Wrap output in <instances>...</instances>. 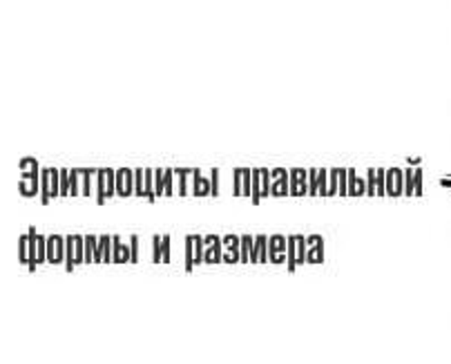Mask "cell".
<instances>
[{
    "label": "cell",
    "instance_id": "6da1fadb",
    "mask_svg": "<svg viewBox=\"0 0 451 364\" xmlns=\"http://www.w3.org/2000/svg\"><path fill=\"white\" fill-rule=\"evenodd\" d=\"M18 253H20V264H25L27 268L34 270L38 264H43V259H47V242L31 231L29 235L20 237Z\"/></svg>",
    "mask_w": 451,
    "mask_h": 364
},
{
    "label": "cell",
    "instance_id": "7a4b0ae2",
    "mask_svg": "<svg viewBox=\"0 0 451 364\" xmlns=\"http://www.w3.org/2000/svg\"><path fill=\"white\" fill-rule=\"evenodd\" d=\"M20 181H18V192L22 197H36L40 190V175L43 170L38 168L36 159H22L20 161Z\"/></svg>",
    "mask_w": 451,
    "mask_h": 364
},
{
    "label": "cell",
    "instance_id": "3957f363",
    "mask_svg": "<svg viewBox=\"0 0 451 364\" xmlns=\"http://www.w3.org/2000/svg\"><path fill=\"white\" fill-rule=\"evenodd\" d=\"M52 197H61V170L59 168H43L40 203H50Z\"/></svg>",
    "mask_w": 451,
    "mask_h": 364
},
{
    "label": "cell",
    "instance_id": "277c9868",
    "mask_svg": "<svg viewBox=\"0 0 451 364\" xmlns=\"http://www.w3.org/2000/svg\"><path fill=\"white\" fill-rule=\"evenodd\" d=\"M117 195V173L112 168L98 170L96 175V201L103 203L108 197Z\"/></svg>",
    "mask_w": 451,
    "mask_h": 364
},
{
    "label": "cell",
    "instance_id": "5b68a950",
    "mask_svg": "<svg viewBox=\"0 0 451 364\" xmlns=\"http://www.w3.org/2000/svg\"><path fill=\"white\" fill-rule=\"evenodd\" d=\"M137 175V184H134V197H145L154 201L156 199V190H154V170L148 168H141V170H134Z\"/></svg>",
    "mask_w": 451,
    "mask_h": 364
},
{
    "label": "cell",
    "instance_id": "8992f818",
    "mask_svg": "<svg viewBox=\"0 0 451 364\" xmlns=\"http://www.w3.org/2000/svg\"><path fill=\"white\" fill-rule=\"evenodd\" d=\"M270 190H273L270 170H266V168L253 170V203H259L264 197H270Z\"/></svg>",
    "mask_w": 451,
    "mask_h": 364
},
{
    "label": "cell",
    "instance_id": "52a82bcc",
    "mask_svg": "<svg viewBox=\"0 0 451 364\" xmlns=\"http://www.w3.org/2000/svg\"><path fill=\"white\" fill-rule=\"evenodd\" d=\"M85 248H83V237H76V235H70L65 240V266L67 268H74L76 264H81L85 261Z\"/></svg>",
    "mask_w": 451,
    "mask_h": 364
},
{
    "label": "cell",
    "instance_id": "ba28073f",
    "mask_svg": "<svg viewBox=\"0 0 451 364\" xmlns=\"http://www.w3.org/2000/svg\"><path fill=\"white\" fill-rule=\"evenodd\" d=\"M367 195L369 197H382L387 195V170L371 168L367 173Z\"/></svg>",
    "mask_w": 451,
    "mask_h": 364
},
{
    "label": "cell",
    "instance_id": "9c48e42d",
    "mask_svg": "<svg viewBox=\"0 0 451 364\" xmlns=\"http://www.w3.org/2000/svg\"><path fill=\"white\" fill-rule=\"evenodd\" d=\"M175 170L172 168H159L154 170V188H156V197H172L177 195L175 188Z\"/></svg>",
    "mask_w": 451,
    "mask_h": 364
},
{
    "label": "cell",
    "instance_id": "30bf717a",
    "mask_svg": "<svg viewBox=\"0 0 451 364\" xmlns=\"http://www.w3.org/2000/svg\"><path fill=\"white\" fill-rule=\"evenodd\" d=\"M329 170L326 168H313L309 173V195H320V197H329V186H326V179H329Z\"/></svg>",
    "mask_w": 451,
    "mask_h": 364
},
{
    "label": "cell",
    "instance_id": "8fae6325",
    "mask_svg": "<svg viewBox=\"0 0 451 364\" xmlns=\"http://www.w3.org/2000/svg\"><path fill=\"white\" fill-rule=\"evenodd\" d=\"M235 195L237 197H253V170L237 168L235 170Z\"/></svg>",
    "mask_w": 451,
    "mask_h": 364
},
{
    "label": "cell",
    "instance_id": "7c38bea8",
    "mask_svg": "<svg viewBox=\"0 0 451 364\" xmlns=\"http://www.w3.org/2000/svg\"><path fill=\"white\" fill-rule=\"evenodd\" d=\"M270 177H273V190H270V195L273 197L290 195V173L288 170L275 168V170H270Z\"/></svg>",
    "mask_w": 451,
    "mask_h": 364
},
{
    "label": "cell",
    "instance_id": "4fadbf2b",
    "mask_svg": "<svg viewBox=\"0 0 451 364\" xmlns=\"http://www.w3.org/2000/svg\"><path fill=\"white\" fill-rule=\"evenodd\" d=\"M290 195L293 197L309 195V170H304V168L290 170Z\"/></svg>",
    "mask_w": 451,
    "mask_h": 364
},
{
    "label": "cell",
    "instance_id": "5bb4252c",
    "mask_svg": "<svg viewBox=\"0 0 451 364\" xmlns=\"http://www.w3.org/2000/svg\"><path fill=\"white\" fill-rule=\"evenodd\" d=\"M404 173H400V168H389L387 170V195L389 197H400L404 195Z\"/></svg>",
    "mask_w": 451,
    "mask_h": 364
},
{
    "label": "cell",
    "instance_id": "9a60e30c",
    "mask_svg": "<svg viewBox=\"0 0 451 364\" xmlns=\"http://www.w3.org/2000/svg\"><path fill=\"white\" fill-rule=\"evenodd\" d=\"M137 177L130 168H121L117 170V195L119 197H132L134 195V184L132 179Z\"/></svg>",
    "mask_w": 451,
    "mask_h": 364
},
{
    "label": "cell",
    "instance_id": "2e32d148",
    "mask_svg": "<svg viewBox=\"0 0 451 364\" xmlns=\"http://www.w3.org/2000/svg\"><path fill=\"white\" fill-rule=\"evenodd\" d=\"M47 261L50 264H61L65 261V240L59 235H50L47 240Z\"/></svg>",
    "mask_w": 451,
    "mask_h": 364
},
{
    "label": "cell",
    "instance_id": "e0dca14e",
    "mask_svg": "<svg viewBox=\"0 0 451 364\" xmlns=\"http://www.w3.org/2000/svg\"><path fill=\"white\" fill-rule=\"evenodd\" d=\"M188 246V268H193L199 261H204V250H206V244L201 237H190L186 242Z\"/></svg>",
    "mask_w": 451,
    "mask_h": 364
},
{
    "label": "cell",
    "instance_id": "ac0fdd59",
    "mask_svg": "<svg viewBox=\"0 0 451 364\" xmlns=\"http://www.w3.org/2000/svg\"><path fill=\"white\" fill-rule=\"evenodd\" d=\"M288 246H290V250H288V268H295L297 264H302L304 259V246H306V240L304 237H290L288 240Z\"/></svg>",
    "mask_w": 451,
    "mask_h": 364
},
{
    "label": "cell",
    "instance_id": "d6986e66",
    "mask_svg": "<svg viewBox=\"0 0 451 364\" xmlns=\"http://www.w3.org/2000/svg\"><path fill=\"white\" fill-rule=\"evenodd\" d=\"M268 244H270V250H268L270 257H268V259L275 261V264H279V261L284 259V246H286L288 242L284 240V237H270Z\"/></svg>",
    "mask_w": 451,
    "mask_h": 364
},
{
    "label": "cell",
    "instance_id": "ffe728a7",
    "mask_svg": "<svg viewBox=\"0 0 451 364\" xmlns=\"http://www.w3.org/2000/svg\"><path fill=\"white\" fill-rule=\"evenodd\" d=\"M193 184H195V188H193V195L195 197H204V195H212V181H208L206 177H201V173L199 170H195L193 173Z\"/></svg>",
    "mask_w": 451,
    "mask_h": 364
},
{
    "label": "cell",
    "instance_id": "44dd1931",
    "mask_svg": "<svg viewBox=\"0 0 451 364\" xmlns=\"http://www.w3.org/2000/svg\"><path fill=\"white\" fill-rule=\"evenodd\" d=\"M168 259H170V240L161 235L154 240V261H168Z\"/></svg>",
    "mask_w": 451,
    "mask_h": 364
},
{
    "label": "cell",
    "instance_id": "7402d4cb",
    "mask_svg": "<svg viewBox=\"0 0 451 364\" xmlns=\"http://www.w3.org/2000/svg\"><path fill=\"white\" fill-rule=\"evenodd\" d=\"M348 195L351 197L367 195V184L362 179L355 177V170H348Z\"/></svg>",
    "mask_w": 451,
    "mask_h": 364
},
{
    "label": "cell",
    "instance_id": "603a6c76",
    "mask_svg": "<svg viewBox=\"0 0 451 364\" xmlns=\"http://www.w3.org/2000/svg\"><path fill=\"white\" fill-rule=\"evenodd\" d=\"M404 177H407V190H404V195H415V192H420V170L409 168L407 173H404Z\"/></svg>",
    "mask_w": 451,
    "mask_h": 364
},
{
    "label": "cell",
    "instance_id": "cb8c5ba5",
    "mask_svg": "<svg viewBox=\"0 0 451 364\" xmlns=\"http://www.w3.org/2000/svg\"><path fill=\"white\" fill-rule=\"evenodd\" d=\"M96 250V237H85V261H94Z\"/></svg>",
    "mask_w": 451,
    "mask_h": 364
}]
</instances>
